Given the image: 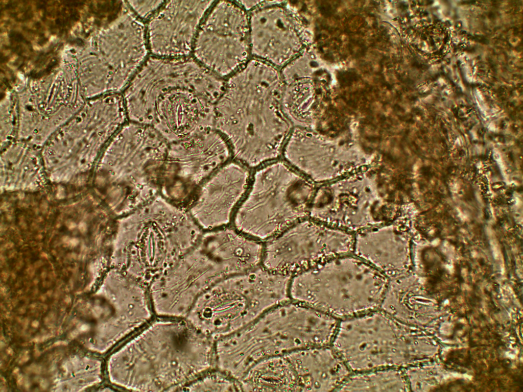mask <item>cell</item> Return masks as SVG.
I'll list each match as a JSON object with an SVG mask.
<instances>
[{
  "label": "cell",
  "instance_id": "cell-1",
  "mask_svg": "<svg viewBox=\"0 0 523 392\" xmlns=\"http://www.w3.org/2000/svg\"><path fill=\"white\" fill-rule=\"evenodd\" d=\"M214 342L186 320L156 321L112 356L111 380L135 391L181 388L215 368Z\"/></svg>",
  "mask_w": 523,
  "mask_h": 392
},
{
  "label": "cell",
  "instance_id": "cell-2",
  "mask_svg": "<svg viewBox=\"0 0 523 392\" xmlns=\"http://www.w3.org/2000/svg\"><path fill=\"white\" fill-rule=\"evenodd\" d=\"M132 85L150 123L168 136L197 135L215 128L223 81L194 58L150 57Z\"/></svg>",
  "mask_w": 523,
  "mask_h": 392
},
{
  "label": "cell",
  "instance_id": "cell-3",
  "mask_svg": "<svg viewBox=\"0 0 523 392\" xmlns=\"http://www.w3.org/2000/svg\"><path fill=\"white\" fill-rule=\"evenodd\" d=\"M340 320L290 299L242 329L215 340L216 368L240 380L259 361L305 349L330 346Z\"/></svg>",
  "mask_w": 523,
  "mask_h": 392
},
{
  "label": "cell",
  "instance_id": "cell-4",
  "mask_svg": "<svg viewBox=\"0 0 523 392\" xmlns=\"http://www.w3.org/2000/svg\"><path fill=\"white\" fill-rule=\"evenodd\" d=\"M228 85L215 105V128L233 159L250 169L278 159L293 127L284 114L279 79ZM249 83V82H248Z\"/></svg>",
  "mask_w": 523,
  "mask_h": 392
},
{
  "label": "cell",
  "instance_id": "cell-5",
  "mask_svg": "<svg viewBox=\"0 0 523 392\" xmlns=\"http://www.w3.org/2000/svg\"><path fill=\"white\" fill-rule=\"evenodd\" d=\"M291 277L261 265L227 277L198 297L186 321L214 341L230 335L289 299Z\"/></svg>",
  "mask_w": 523,
  "mask_h": 392
},
{
  "label": "cell",
  "instance_id": "cell-6",
  "mask_svg": "<svg viewBox=\"0 0 523 392\" xmlns=\"http://www.w3.org/2000/svg\"><path fill=\"white\" fill-rule=\"evenodd\" d=\"M310 187L300 172L276 159L253 169L248 189L232 225L264 242L309 216Z\"/></svg>",
  "mask_w": 523,
  "mask_h": 392
},
{
  "label": "cell",
  "instance_id": "cell-7",
  "mask_svg": "<svg viewBox=\"0 0 523 392\" xmlns=\"http://www.w3.org/2000/svg\"><path fill=\"white\" fill-rule=\"evenodd\" d=\"M407 344L403 323L378 309L340 320L331 346L355 373L401 369Z\"/></svg>",
  "mask_w": 523,
  "mask_h": 392
},
{
  "label": "cell",
  "instance_id": "cell-8",
  "mask_svg": "<svg viewBox=\"0 0 523 392\" xmlns=\"http://www.w3.org/2000/svg\"><path fill=\"white\" fill-rule=\"evenodd\" d=\"M387 284L379 275L327 276L316 266L291 276L289 295L341 320L379 309Z\"/></svg>",
  "mask_w": 523,
  "mask_h": 392
},
{
  "label": "cell",
  "instance_id": "cell-9",
  "mask_svg": "<svg viewBox=\"0 0 523 392\" xmlns=\"http://www.w3.org/2000/svg\"><path fill=\"white\" fill-rule=\"evenodd\" d=\"M250 51L249 19L245 11L230 2L213 5L197 34L194 58L222 78L244 66Z\"/></svg>",
  "mask_w": 523,
  "mask_h": 392
},
{
  "label": "cell",
  "instance_id": "cell-10",
  "mask_svg": "<svg viewBox=\"0 0 523 392\" xmlns=\"http://www.w3.org/2000/svg\"><path fill=\"white\" fill-rule=\"evenodd\" d=\"M213 2L165 1L146 25L149 52L162 58L189 57L199 27Z\"/></svg>",
  "mask_w": 523,
  "mask_h": 392
},
{
  "label": "cell",
  "instance_id": "cell-11",
  "mask_svg": "<svg viewBox=\"0 0 523 392\" xmlns=\"http://www.w3.org/2000/svg\"><path fill=\"white\" fill-rule=\"evenodd\" d=\"M321 241V229L316 219H301L263 242L261 265L292 276L317 266Z\"/></svg>",
  "mask_w": 523,
  "mask_h": 392
},
{
  "label": "cell",
  "instance_id": "cell-12",
  "mask_svg": "<svg viewBox=\"0 0 523 392\" xmlns=\"http://www.w3.org/2000/svg\"><path fill=\"white\" fill-rule=\"evenodd\" d=\"M249 19L250 50L277 66L294 59L301 48L300 23L283 7L265 8Z\"/></svg>",
  "mask_w": 523,
  "mask_h": 392
},
{
  "label": "cell",
  "instance_id": "cell-13",
  "mask_svg": "<svg viewBox=\"0 0 523 392\" xmlns=\"http://www.w3.org/2000/svg\"><path fill=\"white\" fill-rule=\"evenodd\" d=\"M250 170L232 159L205 180L200 206L205 227L212 230L232 225L234 213L248 189Z\"/></svg>",
  "mask_w": 523,
  "mask_h": 392
},
{
  "label": "cell",
  "instance_id": "cell-14",
  "mask_svg": "<svg viewBox=\"0 0 523 392\" xmlns=\"http://www.w3.org/2000/svg\"><path fill=\"white\" fill-rule=\"evenodd\" d=\"M178 145L187 155L176 145L172 147L179 153L171 148L168 151L164 172L186 182L205 180L233 158L229 143L216 129L200 133Z\"/></svg>",
  "mask_w": 523,
  "mask_h": 392
},
{
  "label": "cell",
  "instance_id": "cell-15",
  "mask_svg": "<svg viewBox=\"0 0 523 392\" xmlns=\"http://www.w3.org/2000/svg\"><path fill=\"white\" fill-rule=\"evenodd\" d=\"M286 355L296 374L299 391H336L352 373L331 345Z\"/></svg>",
  "mask_w": 523,
  "mask_h": 392
},
{
  "label": "cell",
  "instance_id": "cell-16",
  "mask_svg": "<svg viewBox=\"0 0 523 392\" xmlns=\"http://www.w3.org/2000/svg\"><path fill=\"white\" fill-rule=\"evenodd\" d=\"M240 381L242 391H299L296 374L286 355L259 361Z\"/></svg>",
  "mask_w": 523,
  "mask_h": 392
},
{
  "label": "cell",
  "instance_id": "cell-17",
  "mask_svg": "<svg viewBox=\"0 0 523 392\" xmlns=\"http://www.w3.org/2000/svg\"><path fill=\"white\" fill-rule=\"evenodd\" d=\"M405 376L401 369L395 368L351 373L336 391H405Z\"/></svg>",
  "mask_w": 523,
  "mask_h": 392
},
{
  "label": "cell",
  "instance_id": "cell-18",
  "mask_svg": "<svg viewBox=\"0 0 523 392\" xmlns=\"http://www.w3.org/2000/svg\"><path fill=\"white\" fill-rule=\"evenodd\" d=\"M183 388L191 391H242L239 379L217 368L206 372L196 380H191L183 385Z\"/></svg>",
  "mask_w": 523,
  "mask_h": 392
},
{
  "label": "cell",
  "instance_id": "cell-19",
  "mask_svg": "<svg viewBox=\"0 0 523 392\" xmlns=\"http://www.w3.org/2000/svg\"><path fill=\"white\" fill-rule=\"evenodd\" d=\"M127 3L135 15L140 20L148 21L154 15L165 1H128Z\"/></svg>",
  "mask_w": 523,
  "mask_h": 392
}]
</instances>
